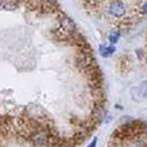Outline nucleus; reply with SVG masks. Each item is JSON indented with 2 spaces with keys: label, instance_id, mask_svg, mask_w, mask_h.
<instances>
[{
  "label": "nucleus",
  "instance_id": "nucleus-1",
  "mask_svg": "<svg viewBox=\"0 0 147 147\" xmlns=\"http://www.w3.org/2000/svg\"><path fill=\"white\" fill-rule=\"evenodd\" d=\"M109 12L116 16V18H123L125 15V5L119 1V0H116V1H112L111 4H109Z\"/></svg>",
  "mask_w": 147,
  "mask_h": 147
},
{
  "label": "nucleus",
  "instance_id": "nucleus-2",
  "mask_svg": "<svg viewBox=\"0 0 147 147\" xmlns=\"http://www.w3.org/2000/svg\"><path fill=\"white\" fill-rule=\"evenodd\" d=\"M61 24H62V27L66 31H69V32L76 31V24H74V22H73L69 16H63V18L61 19Z\"/></svg>",
  "mask_w": 147,
  "mask_h": 147
},
{
  "label": "nucleus",
  "instance_id": "nucleus-3",
  "mask_svg": "<svg viewBox=\"0 0 147 147\" xmlns=\"http://www.w3.org/2000/svg\"><path fill=\"white\" fill-rule=\"evenodd\" d=\"M1 8L7 9V11H13L18 8V0H1Z\"/></svg>",
  "mask_w": 147,
  "mask_h": 147
},
{
  "label": "nucleus",
  "instance_id": "nucleus-4",
  "mask_svg": "<svg viewBox=\"0 0 147 147\" xmlns=\"http://www.w3.org/2000/svg\"><path fill=\"white\" fill-rule=\"evenodd\" d=\"M115 46L113 45H111V46H107V45H101L100 46V53H101V55L102 57H109L111 54H113L115 53Z\"/></svg>",
  "mask_w": 147,
  "mask_h": 147
},
{
  "label": "nucleus",
  "instance_id": "nucleus-5",
  "mask_svg": "<svg viewBox=\"0 0 147 147\" xmlns=\"http://www.w3.org/2000/svg\"><path fill=\"white\" fill-rule=\"evenodd\" d=\"M32 140L38 144H45L47 142V136H46L45 132H35L32 135Z\"/></svg>",
  "mask_w": 147,
  "mask_h": 147
},
{
  "label": "nucleus",
  "instance_id": "nucleus-6",
  "mask_svg": "<svg viewBox=\"0 0 147 147\" xmlns=\"http://www.w3.org/2000/svg\"><path fill=\"white\" fill-rule=\"evenodd\" d=\"M108 39H109V42H111L112 45H115L116 42L120 39V32L119 31H112L111 34H109V36H108Z\"/></svg>",
  "mask_w": 147,
  "mask_h": 147
},
{
  "label": "nucleus",
  "instance_id": "nucleus-7",
  "mask_svg": "<svg viewBox=\"0 0 147 147\" xmlns=\"http://www.w3.org/2000/svg\"><path fill=\"white\" fill-rule=\"evenodd\" d=\"M143 12L144 13H147V1L144 3V5H143Z\"/></svg>",
  "mask_w": 147,
  "mask_h": 147
},
{
  "label": "nucleus",
  "instance_id": "nucleus-8",
  "mask_svg": "<svg viewBox=\"0 0 147 147\" xmlns=\"http://www.w3.org/2000/svg\"><path fill=\"white\" fill-rule=\"evenodd\" d=\"M96 142H97V139L94 138V139H93V142H92V144H90L89 147H94V146H96Z\"/></svg>",
  "mask_w": 147,
  "mask_h": 147
}]
</instances>
